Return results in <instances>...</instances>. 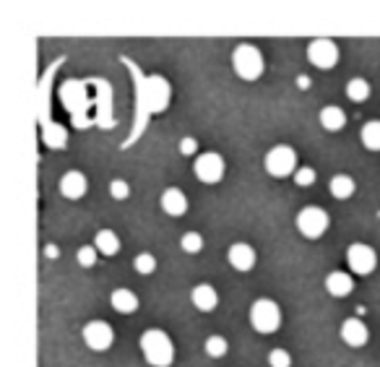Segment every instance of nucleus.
I'll return each mask as SVG.
<instances>
[{
  "mask_svg": "<svg viewBox=\"0 0 380 367\" xmlns=\"http://www.w3.org/2000/svg\"><path fill=\"white\" fill-rule=\"evenodd\" d=\"M141 352L151 367H172L175 362V344L165 331L148 328L141 333Z\"/></svg>",
  "mask_w": 380,
  "mask_h": 367,
  "instance_id": "1",
  "label": "nucleus"
},
{
  "mask_svg": "<svg viewBox=\"0 0 380 367\" xmlns=\"http://www.w3.org/2000/svg\"><path fill=\"white\" fill-rule=\"evenodd\" d=\"M232 68L242 81H258L263 76L266 63H263V55H260V50L255 44L240 42L232 52Z\"/></svg>",
  "mask_w": 380,
  "mask_h": 367,
  "instance_id": "2",
  "label": "nucleus"
},
{
  "mask_svg": "<svg viewBox=\"0 0 380 367\" xmlns=\"http://www.w3.org/2000/svg\"><path fill=\"white\" fill-rule=\"evenodd\" d=\"M251 325L263 336L277 333L279 325H281V308L271 297L255 299L251 305Z\"/></svg>",
  "mask_w": 380,
  "mask_h": 367,
  "instance_id": "3",
  "label": "nucleus"
},
{
  "mask_svg": "<svg viewBox=\"0 0 380 367\" xmlns=\"http://www.w3.org/2000/svg\"><path fill=\"white\" fill-rule=\"evenodd\" d=\"M263 170L271 178H289V175H294V172L300 170L297 167V151H294L292 146L284 144L274 146L266 154V159H263Z\"/></svg>",
  "mask_w": 380,
  "mask_h": 367,
  "instance_id": "4",
  "label": "nucleus"
},
{
  "mask_svg": "<svg viewBox=\"0 0 380 367\" xmlns=\"http://www.w3.org/2000/svg\"><path fill=\"white\" fill-rule=\"evenodd\" d=\"M329 213L323 211L320 206H305L303 211L297 213V230L308 240H320L329 232Z\"/></svg>",
  "mask_w": 380,
  "mask_h": 367,
  "instance_id": "5",
  "label": "nucleus"
},
{
  "mask_svg": "<svg viewBox=\"0 0 380 367\" xmlns=\"http://www.w3.org/2000/svg\"><path fill=\"white\" fill-rule=\"evenodd\" d=\"M346 266L355 276H370L378 268V253L365 242H355L346 248Z\"/></svg>",
  "mask_w": 380,
  "mask_h": 367,
  "instance_id": "6",
  "label": "nucleus"
},
{
  "mask_svg": "<svg viewBox=\"0 0 380 367\" xmlns=\"http://www.w3.org/2000/svg\"><path fill=\"white\" fill-rule=\"evenodd\" d=\"M308 60H310L315 68L320 70H331L336 68L338 63V44L334 39H326V37H318L308 44Z\"/></svg>",
  "mask_w": 380,
  "mask_h": 367,
  "instance_id": "7",
  "label": "nucleus"
},
{
  "mask_svg": "<svg viewBox=\"0 0 380 367\" xmlns=\"http://www.w3.org/2000/svg\"><path fill=\"white\" fill-rule=\"evenodd\" d=\"M81 333H84V342L91 352H107L115 344V331L107 321H89Z\"/></svg>",
  "mask_w": 380,
  "mask_h": 367,
  "instance_id": "8",
  "label": "nucleus"
},
{
  "mask_svg": "<svg viewBox=\"0 0 380 367\" xmlns=\"http://www.w3.org/2000/svg\"><path fill=\"white\" fill-rule=\"evenodd\" d=\"M193 172H196V178L201 182H206V185H216L219 180L224 178V159L222 154H216V151H206V154H201L193 164Z\"/></svg>",
  "mask_w": 380,
  "mask_h": 367,
  "instance_id": "9",
  "label": "nucleus"
},
{
  "mask_svg": "<svg viewBox=\"0 0 380 367\" xmlns=\"http://www.w3.org/2000/svg\"><path fill=\"white\" fill-rule=\"evenodd\" d=\"M61 99H63V107L73 115V120L81 118V112L89 107V99H87V89L81 81H65L61 89Z\"/></svg>",
  "mask_w": 380,
  "mask_h": 367,
  "instance_id": "10",
  "label": "nucleus"
},
{
  "mask_svg": "<svg viewBox=\"0 0 380 367\" xmlns=\"http://www.w3.org/2000/svg\"><path fill=\"white\" fill-rule=\"evenodd\" d=\"M255 250L248 245V242H234L232 248L227 250V261H229V266H232L234 271L240 273H248L255 268Z\"/></svg>",
  "mask_w": 380,
  "mask_h": 367,
  "instance_id": "11",
  "label": "nucleus"
},
{
  "mask_svg": "<svg viewBox=\"0 0 380 367\" xmlns=\"http://www.w3.org/2000/svg\"><path fill=\"white\" fill-rule=\"evenodd\" d=\"M61 193L63 198H68V201H78V198H84L89 193V180L84 172L78 170H70L65 172L61 178Z\"/></svg>",
  "mask_w": 380,
  "mask_h": 367,
  "instance_id": "12",
  "label": "nucleus"
},
{
  "mask_svg": "<svg viewBox=\"0 0 380 367\" xmlns=\"http://www.w3.org/2000/svg\"><path fill=\"white\" fill-rule=\"evenodd\" d=\"M370 339V331H367V325L360 321V318H346L344 323H341V342L346 347H352V349H360L365 347Z\"/></svg>",
  "mask_w": 380,
  "mask_h": 367,
  "instance_id": "13",
  "label": "nucleus"
},
{
  "mask_svg": "<svg viewBox=\"0 0 380 367\" xmlns=\"http://www.w3.org/2000/svg\"><path fill=\"white\" fill-rule=\"evenodd\" d=\"M190 299H193V305L201 313H214L216 305H219V292L211 284H198V287H193V292H190Z\"/></svg>",
  "mask_w": 380,
  "mask_h": 367,
  "instance_id": "14",
  "label": "nucleus"
},
{
  "mask_svg": "<svg viewBox=\"0 0 380 367\" xmlns=\"http://www.w3.org/2000/svg\"><path fill=\"white\" fill-rule=\"evenodd\" d=\"M159 204H162V211L167 216H182V213L188 211V198L182 193L180 188H167L159 198Z\"/></svg>",
  "mask_w": 380,
  "mask_h": 367,
  "instance_id": "15",
  "label": "nucleus"
},
{
  "mask_svg": "<svg viewBox=\"0 0 380 367\" xmlns=\"http://www.w3.org/2000/svg\"><path fill=\"white\" fill-rule=\"evenodd\" d=\"M352 290H355L352 273L331 271L329 276H326V292H329L331 297H346V294H352Z\"/></svg>",
  "mask_w": 380,
  "mask_h": 367,
  "instance_id": "16",
  "label": "nucleus"
},
{
  "mask_svg": "<svg viewBox=\"0 0 380 367\" xmlns=\"http://www.w3.org/2000/svg\"><path fill=\"white\" fill-rule=\"evenodd\" d=\"M110 305H113L120 316H133V313L139 310V294H136L133 290H125V287H120V290L113 292Z\"/></svg>",
  "mask_w": 380,
  "mask_h": 367,
  "instance_id": "17",
  "label": "nucleus"
},
{
  "mask_svg": "<svg viewBox=\"0 0 380 367\" xmlns=\"http://www.w3.org/2000/svg\"><path fill=\"white\" fill-rule=\"evenodd\" d=\"M320 125L329 130V133H338V130H344L346 125V112L336 104H329V107H323L320 110Z\"/></svg>",
  "mask_w": 380,
  "mask_h": 367,
  "instance_id": "18",
  "label": "nucleus"
},
{
  "mask_svg": "<svg viewBox=\"0 0 380 367\" xmlns=\"http://www.w3.org/2000/svg\"><path fill=\"white\" fill-rule=\"evenodd\" d=\"M94 248L102 253L104 258H113L120 253V240L113 230H99L94 235Z\"/></svg>",
  "mask_w": 380,
  "mask_h": 367,
  "instance_id": "19",
  "label": "nucleus"
},
{
  "mask_svg": "<svg viewBox=\"0 0 380 367\" xmlns=\"http://www.w3.org/2000/svg\"><path fill=\"white\" fill-rule=\"evenodd\" d=\"M42 141L47 149H65V144H68V130L63 128V125H58V123H44Z\"/></svg>",
  "mask_w": 380,
  "mask_h": 367,
  "instance_id": "20",
  "label": "nucleus"
},
{
  "mask_svg": "<svg viewBox=\"0 0 380 367\" xmlns=\"http://www.w3.org/2000/svg\"><path fill=\"white\" fill-rule=\"evenodd\" d=\"M329 190H331V196L338 198V201H346V198H352L355 196V190H357V182L355 178H349V175H334L329 182Z\"/></svg>",
  "mask_w": 380,
  "mask_h": 367,
  "instance_id": "21",
  "label": "nucleus"
},
{
  "mask_svg": "<svg viewBox=\"0 0 380 367\" xmlns=\"http://www.w3.org/2000/svg\"><path fill=\"white\" fill-rule=\"evenodd\" d=\"M360 138H362V146L367 149V151H380V120L365 123Z\"/></svg>",
  "mask_w": 380,
  "mask_h": 367,
  "instance_id": "22",
  "label": "nucleus"
},
{
  "mask_svg": "<svg viewBox=\"0 0 380 367\" xmlns=\"http://www.w3.org/2000/svg\"><path fill=\"white\" fill-rule=\"evenodd\" d=\"M346 97H349V102H355V104L367 102V97H370V84H367L365 78H352V81L346 84Z\"/></svg>",
  "mask_w": 380,
  "mask_h": 367,
  "instance_id": "23",
  "label": "nucleus"
},
{
  "mask_svg": "<svg viewBox=\"0 0 380 367\" xmlns=\"http://www.w3.org/2000/svg\"><path fill=\"white\" fill-rule=\"evenodd\" d=\"M206 354L208 357H214V359H222L229 352V344H227V339L224 336H208L206 339Z\"/></svg>",
  "mask_w": 380,
  "mask_h": 367,
  "instance_id": "24",
  "label": "nucleus"
},
{
  "mask_svg": "<svg viewBox=\"0 0 380 367\" xmlns=\"http://www.w3.org/2000/svg\"><path fill=\"white\" fill-rule=\"evenodd\" d=\"M180 248L185 250V253H201L203 250V237H201L198 232H185L182 235V240H180Z\"/></svg>",
  "mask_w": 380,
  "mask_h": 367,
  "instance_id": "25",
  "label": "nucleus"
},
{
  "mask_svg": "<svg viewBox=\"0 0 380 367\" xmlns=\"http://www.w3.org/2000/svg\"><path fill=\"white\" fill-rule=\"evenodd\" d=\"M133 266H136V271H139L141 276H148V273L156 271V258L151 256V253H139L136 261H133Z\"/></svg>",
  "mask_w": 380,
  "mask_h": 367,
  "instance_id": "26",
  "label": "nucleus"
},
{
  "mask_svg": "<svg viewBox=\"0 0 380 367\" xmlns=\"http://www.w3.org/2000/svg\"><path fill=\"white\" fill-rule=\"evenodd\" d=\"M96 256H99V250H96L94 245H84V248H78L76 261L81 268H91V266L96 263Z\"/></svg>",
  "mask_w": 380,
  "mask_h": 367,
  "instance_id": "27",
  "label": "nucleus"
},
{
  "mask_svg": "<svg viewBox=\"0 0 380 367\" xmlns=\"http://www.w3.org/2000/svg\"><path fill=\"white\" fill-rule=\"evenodd\" d=\"M268 365L271 367H292V354L286 349H271L268 352Z\"/></svg>",
  "mask_w": 380,
  "mask_h": 367,
  "instance_id": "28",
  "label": "nucleus"
},
{
  "mask_svg": "<svg viewBox=\"0 0 380 367\" xmlns=\"http://www.w3.org/2000/svg\"><path fill=\"white\" fill-rule=\"evenodd\" d=\"M110 196L115 198V201H128V196H130V185L125 182V180H113L110 182Z\"/></svg>",
  "mask_w": 380,
  "mask_h": 367,
  "instance_id": "29",
  "label": "nucleus"
},
{
  "mask_svg": "<svg viewBox=\"0 0 380 367\" xmlns=\"http://www.w3.org/2000/svg\"><path fill=\"white\" fill-rule=\"evenodd\" d=\"M315 178H318V175H315L312 167H300V170L294 172V182H297L300 188H310L312 182H315Z\"/></svg>",
  "mask_w": 380,
  "mask_h": 367,
  "instance_id": "30",
  "label": "nucleus"
},
{
  "mask_svg": "<svg viewBox=\"0 0 380 367\" xmlns=\"http://www.w3.org/2000/svg\"><path fill=\"white\" fill-rule=\"evenodd\" d=\"M196 151H198V141H196L193 136H185V138H182V141H180V154L193 156Z\"/></svg>",
  "mask_w": 380,
  "mask_h": 367,
  "instance_id": "31",
  "label": "nucleus"
},
{
  "mask_svg": "<svg viewBox=\"0 0 380 367\" xmlns=\"http://www.w3.org/2000/svg\"><path fill=\"white\" fill-rule=\"evenodd\" d=\"M58 253H61V250L55 248V245H47V248H44V256L47 258H58Z\"/></svg>",
  "mask_w": 380,
  "mask_h": 367,
  "instance_id": "32",
  "label": "nucleus"
},
{
  "mask_svg": "<svg viewBox=\"0 0 380 367\" xmlns=\"http://www.w3.org/2000/svg\"><path fill=\"white\" fill-rule=\"evenodd\" d=\"M297 86H300V89H310V78L300 76V78H297Z\"/></svg>",
  "mask_w": 380,
  "mask_h": 367,
  "instance_id": "33",
  "label": "nucleus"
}]
</instances>
